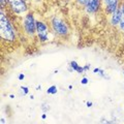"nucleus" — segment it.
Segmentation results:
<instances>
[{
	"instance_id": "1",
	"label": "nucleus",
	"mask_w": 124,
	"mask_h": 124,
	"mask_svg": "<svg viewBox=\"0 0 124 124\" xmlns=\"http://www.w3.org/2000/svg\"><path fill=\"white\" fill-rule=\"evenodd\" d=\"M0 36L1 39L8 42H14L17 38V31L15 26L4 13L3 8L0 10Z\"/></svg>"
},
{
	"instance_id": "2",
	"label": "nucleus",
	"mask_w": 124,
	"mask_h": 124,
	"mask_svg": "<svg viewBox=\"0 0 124 124\" xmlns=\"http://www.w3.org/2000/svg\"><path fill=\"white\" fill-rule=\"evenodd\" d=\"M50 27L53 33L60 37H66L69 34V27L63 19L59 17H53L50 20Z\"/></svg>"
},
{
	"instance_id": "3",
	"label": "nucleus",
	"mask_w": 124,
	"mask_h": 124,
	"mask_svg": "<svg viewBox=\"0 0 124 124\" xmlns=\"http://www.w3.org/2000/svg\"><path fill=\"white\" fill-rule=\"evenodd\" d=\"M22 26L24 32L28 36L33 37L36 34V20L32 13H26V15L23 17Z\"/></svg>"
},
{
	"instance_id": "4",
	"label": "nucleus",
	"mask_w": 124,
	"mask_h": 124,
	"mask_svg": "<svg viewBox=\"0 0 124 124\" xmlns=\"http://www.w3.org/2000/svg\"><path fill=\"white\" fill-rule=\"evenodd\" d=\"M11 13L15 15H23L28 11V2L27 0H8V5Z\"/></svg>"
},
{
	"instance_id": "5",
	"label": "nucleus",
	"mask_w": 124,
	"mask_h": 124,
	"mask_svg": "<svg viewBox=\"0 0 124 124\" xmlns=\"http://www.w3.org/2000/svg\"><path fill=\"white\" fill-rule=\"evenodd\" d=\"M36 34L40 42H46L50 40V28L46 23L36 20Z\"/></svg>"
},
{
	"instance_id": "6",
	"label": "nucleus",
	"mask_w": 124,
	"mask_h": 124,
	"mask_svg": "<svg viewBox=\"0 0 124 124\" xmlns=\"http://www.w3.org/2000/svg\"><path fill=\"white\" fill-rule=\"evenodd\" d=\"M102 2L106 15H112L118 7H120V0H102Z\"/></svg>"
},
{
	"instance_id": "7",
	"label": "nucleus",
	"mask_w": 124,
	"mask_h": 124,
	"mask_svg": "<svg viewBox=\"0 0 124 124\" xmlns=\"http://www.w3.org/2000/svg\"><path fill=\"white\" fill-rule=\"evenodd\" d=\"M100 7H101V0H89L86 6H85V10L87 14L93 15L98 13Z\"/></svg>"
},
{
	"instance_id": "8",
	"label": "nucleus",
	"mask_w": 124,
	"mask_h": 124,
	"mask_svg": "<svg viewBox=\"0 0 124 124\" xmlns=\"http://www.w3.org/2000/svg\"><path fill=\"white\" fill-rule=\"evenodd\" d=\"M123 18H124V16H123V13L121 10V7H118V8L111 15L110 24L112 26H118L120 24V22L122 21Z\"/></svg>"
},
{
	"instance_id": "9",
	"label": "nucleus",
	"mask_w": 124,
	"mask_h": 124,
	"mask_svg": "<svg viewBox=\"0 0 124 124\" xmlns=\"http://www.w3.org/2000/svg\"><path fill=\"white\" fill-rule=\"evenodd\" d=\"M46 92L48 95H55L58 92V88H57L56 85H52V86H50L48 89H46Z\"/></svg>"
},
{
	"instance_id": "10",
	"label": "nucleus",
	"mask_w": 124,
	"mask_h": 124,
	"mask_svg": "<svg viewBox=\"0 0 124 124\" xmlns=\"http://www.w3.org/2000/svg\"><path fill=\"white\" fill-rule=\"evenodd\" d=\"M69 66H70L72 69H73V70H77V69H78V67H79L80 66V65H79V63H78V62L77 61H75V60H72V61H70V62H69Z\"/></svg>"
},
{
	"instance_id": "11",
	"label": "nucleus",
	"mask_w": 124,
	"mask_h": 124,
	"mask_svg": "<svg viewBox=\"0 0 124 124\" xmlns=\"http://www.w3.org/2000/svg\"><path fill=\"white\" fill-rule=\"evenodd\" d=\"M40 108H41V111L44 112V113H46V112L50 110V106H49L48 102H42L41 106H40Z\"/></svg>"
},
{
	"instance_id": "12",
	"label": "nucleus",
	"mask_w": 124,
	"mask_h": 124,
	"mask_svg": "<svg viewBox=\"0 0 124 124\" xmlns=\"http://www.w3.org/2000/svg\"><path fill=\"white\" fill-rule=\"evenodd\" d=\"M20 91H22L23 96H25V95H27L29 93V88L27 86H21L20 87Z\"/></svg>"
},
{
	"instance_id": "13",
	"label": "nucleus",
	"mask_w": 124,
	"mask_h": 124,
	"mask_svg": "<svg viewBox=\"0 0 124 124\" xmlns=\"http://www.w3.org/2000/svg\"><path fill=\"white\" fill-rule=\"evenodd\" d=\"M80 83H81V85H82V86H86V85L89 83V79H88L87 77H83L82 79H81Z\"/></svg>"
},
{
	"instance_id": "14",
	"label": "nucleus",
	"mask_w": 124,
	"mask_h": 124,
	"mask_svg": "<svg viewBox=\"0 0 124 124\" xmlns=\"http://www.w3.org/2000/svg\"><path fill=\"white\" fill-rule=\"evenodd\" d=\"M8 5V0H0V6H1V8H3V7H5Z\"/></svg>"
},
{
	"instance_id": "15",
	"label": "nucleus",
	"mask_w": 124,
	"mask_h": 124,
	"mask_svg": "<svg viewBox=\"0 0 124 124\" xmlns=\"http://www.w3.org/2000/svg\"><path fill=\"white\" fill-rule=\"evenodd\" d=\"M88 1H89V0H77V2L79 3V4H81L82 6H86Z\"/></svg>"
},
{
	"instance_id": "16",
	"label": "nucleus",
	"mask_w": 124,
	"mask_h": 124,
	"mask_svg": "<svg viewBox=\"0 0 124 124\" xmlns=\"http://www.w3.org/2000/svg\"><path fill=\"white\" fill-rule=\"evenodd\" d=\"M119 26V28H120V30L122 31V32H124V18L122 19V21L120 22V24L118 25Z\"/></svg>"
},
{
	"instance_id": "17",
	"label": "nucleus",
	"mask_w": 124,
	"mask_h": 124,
	"mask_svg": "<svg viewBox=\"0 0 124 124\" xmlns=\"http://www.w3.org/2000/svg\"><path fill=\"white\" fill-rule=\"evenodd\" d=\"M83 67H84V71L86 72V71H88L89 69H90V67H91V64H90V63H88V64H85Z\"/></svg>"
},
{
	"instance_id": "18",
	"label": "nucleus",
	"mask_w": 124,
	"mask_h": 124,
	"mask_svg": "<svg viewBox=\"0 0 124 124\" xmlns=\"http://www.w3.org/2000/svg\"><path fill=\"white\" fill-rule=\"evenodd\" d=\"M76 72L80 73V75H81V73H83V72H85V71H84V67H83V66H79V67H78V69L76 70Z\"/></svg>"
},
{
	"instance_id": "19",
	"label": "nucleus",
	"mask_w": 124,
	"mask_h": 124,
	"mask_svg": "<svg viewBox=\"0 0 124 124\" xmlns=\"http://www.w3.org/2000/svg\"><path fill=\"white\" fill-rule=\"evenodd\" d=\"M18 80H19V81H24V80H25V75H24V73L21 72L20 75L18 76Z\"/></svg>"
},
{
	"instance_id": "20",
	"label": "nucleus",
	"mask_w": 124,
	"mask_h": 124,
	"mask_svg": "<svg viewBox=\"0 0 124 124\" xmlns=\"http://www.w3.org/2000/svg\"><path fill=\"white\" fill-rule=\"evenodd\" d=\"M86 106H87V108H92L93 102L90 101V100H88V101H86Z\"/></svg>"
},
{
	"instance_id": "21",
	"label": "nucleus",
	"mask_w": 124,
	"mask_h": 124,
	"mask_svg": "<svg viewBox=\"0 0 124 124\" xmlns=\"http://www.w3.org/2000/svg\"><path fill=\"white\" fill-rule=\"evenodd\" d=\"M99 69H100L99 67H94L92 71H93V73H98V72H99Z\"/></svg>"
},
{
	"instance_id": "22",
	"label": "nucleus",
	"mask_w": 124,
	"mask_h": 124,
	"mask_svg": "<svg viewBox=\"0 0 124 124\" xmlns=\"http://www.w3.org/2000/svg\"><path fill=\"white\" fill-rule=\"evenodd\" d=\"M0 120H1V121H0V123H1V124H5V123H6V120H5V118L1 117V119H0Z\"/></svg>"
},
{
	"instance_id": "23",
	"label": "nucleus",
	"mask_w": 124,
	"mask_h": 124,
	"mask_svg": "<svg viewBox=\"0 0 124 124\" xmlns=\"http://www.w3.org/2000/svg\"><path fill=\"white\" fill-rule=\"evenodd\" d=\"M41 119H42V120H45V119H46V113H44V114H42V115H41Z\"/></svg>"
},
{
	"instance_id": "24",
	"label": "nucleus",
	"mask_w": 124,
	"mask_h": 124,
	"mask_svg": "<svg viewBox=\"0 0 124 124\" xmlns=\"http://www.w3.org/2000/svg\"><path fill=\"white\" fill-rule=\"evenodd\" d=\"M35 90H38V91L41 90V86H40V85H38V86L35 87Z\"/></svg>"
},
{
	"instance_id": "25",
	"label": "nucleus",
	"mask_w": 124,
	"mask_h": 124,
	"mask_svg": "<svg viewBox=\"0 0 124 124\" xmlns=\"http://www.w3.org/2000/svg\"><path fill=\"white\" fill-rule=\"evenodd\" d=\"M72 88H73V86H72L71 84H70V85H68V86H67V89H68V90H72Z\"/></svg>"
},
{
	"instance_id": "26",
	"label": "nucleus",
	"mask_w": 124,
	"mask_h": 124,
	"mask_svg": "<svg viewBox=\"0 0 124 124\" xmlns=\"http://www.w3.org/2000/svg\"><path fill=\"white\" fill-rule=\"evenodd\" d=\"M8 96H9V98H11V99H14V98L16 97V95H15V94H9Z\"/></svg>"
},
{
	"instance_id": "27",
	"label": "nucleus",
	"mask_w": 124,
	"mask_h": 124,
	"mask_svg": "<svg viewBox=\"0 0 124 124\" xmlns=\"http://www.w3.org/2000/svg\"><path fill=\"white\" fill-rule=\"evenodd\" d=\"M120 7H121V10H122V13H123V16H124V3H123V4H122L121 6H120Z\"/></svg>"
},
{
	"instance_id": "28",
	"label": "nucleus",
	"mask_w": 124,
	"mask_h": 124,
	"mask_svg": "<svg viewBox=\"0 0 124 124\" xmlns=\"http://www.w3.org/2000/svg\"><path fill=\"white\" fill-rule=\"evenodd\" d=\"M29 97H30V99H32V100L34 99V96H33V95H30V96H29Z\"/></svg>"
},
{
	"instance_id": "29",
	"label": "nucleus",
	"mask_w": 124,
	"mask_h": 124,
	"mask_svg": "<svg viewBox=\"0 0 124 124\" xmlns=\"http://www.w3.org/2000/svg\"><path fill=\"white\" fill-rule=\"evenodd\" d=\"M31 1H37V0H31Z\"/></svg>"
},
{
	"instance_id": "30",
	"label": "nucleus",
	"mask_w": 124,
	"mask_h": 124,
	"mask_svg": "<svg viewBox=\"0 0 124 124\" xmlns=\"http://www.w3.org/2000/svg\"><path fill=\"white\" fill-rule=\"evenodd\" d=\"M123 75H124V71H123Z\"/></svg>"
}]
</instances>
